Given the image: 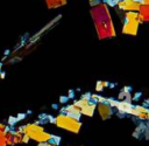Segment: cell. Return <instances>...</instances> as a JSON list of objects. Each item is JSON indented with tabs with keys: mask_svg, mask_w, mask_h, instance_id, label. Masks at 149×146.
Here are the masks:
<instances>
[{
	"mask_svg": "<svg viewBox=\"0 0 149 146\" xmlns=\"http://www.w3.org/2000/svg\"><path fill=\"white\" fill-rule=\"evenodd\" d=\"M106 85H107V83H106V82H102V81L98 82V83H97V86H95L97 92H98V91H101V90H102V89H104Z\"/></svg>",
	"mask_w": 149,
	"mask_h": 146,
	"instance_id": "12",
	"label": "cell"
},
{
	"mask_svg": "<svg viewBox=\"0 0 149 146\" xmlns=\"http://www.w3.org/2000/svg\"><path fill=\"white\" fill-rule=\"evenodd\" d=\"M88 1H90V2H91V4H92V2H93V1H94V0H88Z\"/></svg>",
	"mask_w": 149,
	"mask_h": 146,
	"instance_id": "17",
	"label": "cell"
},
{
	"mask_svg": "<svg viewBox=\"0 0 149 146\" xmlns=\"http://www.w3.org/2000/svg\"><path fill=\"white\" fill-rule=\"evenodd\" d=\"M21 131L29 137V139H33L38 142H48L52 139V135L44 131V128L37 124H27L23 127H21Z\"/></svg>",
	"mask_w": 149,
	"mask_h": 146,
	"instance_id": "2",
	"label": "cell"
},
{
	"mask_svg": "<svg viewBox=\"0 0 149 146\" xmlns=\"http://www.w3.org/2000/svg\"><path fill=\"white\" fill-rule=\"evenodd\" d=\"M97 105L94 103H88L86 106L81 107L80 109V113L84 114V116H88V117H92L93 113H94V110H95Z\"/></svg>",
	"mask_w": 149,
	"mask_h": 146,
	"instance_id": "8",
	"label": "cell"
},
{
	"mask_svg": "<svg viewBox=\"0 0 149 146\" xmlns=\"http://www.w3.org/2000/svg\"><path fill=\"white\" fill-rule=\"evenodd\" d=\"M125 19H126V21L137 20V19H139V12H126ZM139 20H140V19H139Z\"/></svg>",
	"mask_w": 149,
	"mask_h": 146,
	"instance_id": "10",
	"label": "cell"
},
{
	"mask_svg": "<svg viewBox=\"0 0 149 146\" xmlns=\"http://www.w3.org/2000/svg\"><path fill=\"white\" fill-rule=\"evenodd\" d=\"M63 111L66 113V114H69V116H72V117H74V118H79L80 117V107H78V106H76L74 104H72V105H69V106H66L65 109H63Z\"/></svg>",
	"mask_w": 149,
	"mask_h": 146,
	"instance_id": "7",
	"label": "cell"
},
{
	"mask_svg": "<svg viewBox=\"0 0 149 146\" xmlns=\"http://www.w3.org/2000/svg\"><path fill=\"white\" fill-rule=\"evenodd\" d=\"M140 23H141V21L139 19L137 20H133V21H126L123 23V27H122V34L135 36L137 34Z\"/></svg>",
	"mask_w": 149,
	"mask_h": 146,
	"instance_id": "5",
	"label": "cell"
},
{
	"mask_svg": "<svg viewBox=\"0 0 149 146\" xmlns=\"http://www.w3.org/2000/svg\"><path fill=\"white\" fill-rule=\"evenodd\" d=\"M142 4L140 0H120L118 1V7L126 12H139Z\"/></svg>",
	"mask_w": 149,
	"mask_h": 146,
	"instance_id": "4",
	"label": "cell"
},
{
	"mask_svg": "<svg viewBox=\"0 0 149 146\" xmlns=\"http://www.w3.org/2000/svg\"><path fill=\"white\" fill-rule=\"evenodd\" d=\"M50 146H57L56 144H50Z\"/></svg>",
	"mask_w": 149,
	"mask_h": 146,
	"instance_id": "16",
	"label": "cell"
},
{
	"mask_svg": "<svg viewBox=\"0 0 149 146\" xmlns=\"http://www.w3.org/2000/svg\"><path fill=\"white\" fill-rule=\"evenodd\" d=\"M38 146H50V144H48V142H40Z\"/></svg>",
	"mask_w": 149,
	"mask_h": 146,
	"instance_id": "14",
	"label": "cell"
},
{
	"mask_svg": "<svg viewBox=\"0 0 149 146\" xmlns=\"http://www.w3.org/2000/svg\"><path fill=\"white\" fill-rule=\"evenodd\" d=\"M98 112H99L101 119H108L112 116V106L106 102L99 103L98 104Z\"/></svg>",
	"mask_w": 149,
	"mask_h": 146,
	"instance_id": "6",
	"label": "cell"
},
{
	"mask_svg": "<svg viewBox=\"0 0 149 146\" xmlns=\"http://www.w3.org/2000/svg\"><path fill=\"white\" fill-rule=\"evenodd\" d=\"M55 124L61 127V128H64L66 131H70L72 133H78L80 127H81V123L72 117V116H69V114H58L56 118H55Z\"/></svg>",
	"mask_w": 149,
	"mask_h": 146,
	"instance_id": "3",
	"label": "cell"
},
{
	"mask_svg": "<svg viewBox=\"0 0 149 146\" xmlns=\"http://www.w3.org/2000/svg\"><path fill=\"white\" fill-rule=\"evenodd\" d=\"M91 13L95 23L98 37L101 40L107 37H113L115 35V30L107 6L105 4H99L91 9Z\"/></svg>",
	"mask_w": 149,
	"mask_h": 146,
	"instance_id": "1",
	"label": "cell"
},
{
	"mask_svg": "<svg viewBox=\"0 0 149 146\" xmlns=\"http://www.w3.org/2000/svg\"><path fill=\"white\" fill-rule=\"evenodd\" d=\"M140 1H141L142 5H144V6H149V0H140Z\"/></svg>",
	"mask_w": 149,
	"mask_h": 146,
	"instance_id": "13",
	"label": "cell"
},
{
	"mask_svg": "<svg viewBox=\"0 0 149 146\" xmlns=\"http://www.w3.org/2000/svg\"><path fill=\"white\" fill-rule=\"evenodd\" d=\"M1 67H2V64L0 63V75H1Z\"/></svg>",
	"mask_w": 149,
	"mask_h": 146,
	"instance_id": "15",
	"label": "cell"
},
{
	"mask_svg": "<svg viewBox=\"0 0 149 146\" xmlns=\"http://www.w3.org/2000/svg\"><path fill=\"white\" fill-rule=\"evenodd\" d=\"M47 6L49 8H58L66 4V0H45Z\"/></svg>",
	"mask_w": 149,
	"mask_h": 146,
	"instance_id": "9",
	"label": "cell"
},
{
	"mask_svg": "<svg viewBox=\"0 0 149 146\" xmlns=\"http://www.w3.org/2000/svg\"><path fill=\"white\" fill-rule=\"evenodd\" d=\"M88 98H90V97H88ZM88 98H85V97H83V98H80L79 100H76L73 104H74L76 106H78V107H80V109H81V107L86 106V105L90 103V99H88Z\"/></svg>",
	"mask_w": 149,
	"mask_h": 146,
	"instance_id": "11",
	"label": "cell"
}]
</instances>
